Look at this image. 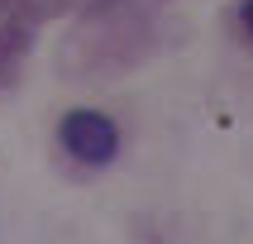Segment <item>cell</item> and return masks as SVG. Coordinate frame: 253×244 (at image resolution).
<instances>
[{
	"label": "cell",
	"mask_w": 253,
	"mask_h": 244,
	"mask_svg": "<svg viewBox=\"0 0 253 244\" xmlns=\"http://www.w3.org/2000/svg\"><path fill=\"white\" fill-rule=\"evenodd\" d=\"M29 48V14L10 0H0V72Z\"/></svg>",
	"instance_id": "2"
},
{
	"label": "cell",
	"mask_w": 253,
	"mask_h": 244,
	"mask_svg": "<svg viewBox=\"0 0 253 244\" xmlns=\"http://www.w3.org/2000/svg\"><path fill=\"white\" fill-rule=\"evenodd\" d=\"M244 29L253 34V0H244Z\"/></svg>",
	"instance_id": "3"
},
{
	"label": "cell",
	"mask_w": 253,
	"mask_h": 244,
	"mask_svg": "<svg viewBox=\"0 0 253 244\" xmlns=\"http://www.w3.org/2000/svg\"><path fill=\"white\" fill-rule=\"evenodd\" d=\"M62 148L82 163H110L115 148H120V129L100 110H72L62 120Z\"/></svg>",
	"instance_id": "1"
}]
</instances>
